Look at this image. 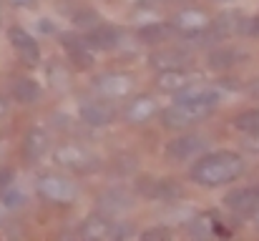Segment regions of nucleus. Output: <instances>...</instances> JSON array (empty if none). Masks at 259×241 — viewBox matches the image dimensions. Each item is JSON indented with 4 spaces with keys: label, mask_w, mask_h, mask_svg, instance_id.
<instances>
[{
    "label": "nucleus",
    "mask_w": 259,
    "mask_h": 241,
    "mask_svg": "<svg viewBox=\"0 0 259 241\" xmlns=\"http://www.w3.org/2000/svg\"><path fill=\"white\" fill-rule=\"evenodd\" d=\"M48 149H51L48 133H46L40 126H33V128L25 133V138H23V156L28 161H40L46 156Z\"/></svg>",
    "instance_id": "obj_16"
},
{
    "label": "nucleus",
    "mask_w": 259,
    "mask_h": 241,
    "mask_svg": "<svg viewBox=\"0 0 259 241\" xmlns=\"http://www.w3.org/2000/svg\"><path fill=\"white\" fill-rule=\"evenodd\" d=\"M156 111H159V106H156V101H154L151 95H136V98L126 106L123 118H126L128 123H144V121H149Z\"/></svg>",
    "instance_id": "obj_17"
},
{
    "label": "nucleus",
    "mask_w": 259,
    "mask_h": 241,
    "mask_svg": "<svg viewBox=\"0 0 259 241\" xmlns=\"http://www.w3.org/2000/svg\"><path fill=\"white\" fill-rule=\"evenodd\" d=\"M96 206H98L101 214H106V216L113 219V216L126 214V211L134 206V196H131L128 191H123V188H111V191H106V194L98 196Z\"/></svg>",
    "instance_id": "obj_11"
},
{
    "label": "nucleus",
    "mask_w": 259,
    "mask_h": 241,
    "mask_svg": "<svg viewBox=\"0 0 259 241\" xmlns=\"http://www.w3.org/2000/svg\"><path fill=\"white\" fill-rule=\"evenodd\" d=\"M53 159H56L58 166H66L68 171H78V173L96 171L101 166V159L91 149L78 146V143H61V146H56Z\"/></svg>",
    "instance_id": "obj_4"
},
{
    "label": "nucleus",
    "mask_w": 259,
    "mask_h": 241,
    "mask_svg": "<svg viewBox=\"0 0 259 241\" xmlns=\"http://www.w3.org/2000/svg\"><path fill=\"white\" fill-rule=\"evenodd\" d=\"M171 25L176 33H181V35H186V38H196V35H201L204 30L211 28V20H209L206 13H201V10H196V8H186V10H179V13L174 15Z\"/></svg>",
    "instance_id": "obj_7"
},
{
    "label": "nucleus",
    "mask_w": 259,
    "mask_h": 241,
    "mask_svg": "<svg viewBox=\"0 0 259 241\" xmlns=\"http://www.w3.org/2000/svg\"><path fill=\"white\" fill-rule=\"evenodd\" d=\"M254 219H257V229H259V211H257V214H254Z\"/></svg>",
    "instance_id": "obj_34"
},
{
    "label": "nucleus",
    "mask_w": 259,
    "mask_h": 241,
    "mask_svg": "<svg viewBox=\"0 0 259 241\" xmlns=\"http://www.w3.org/2000/svg\"><path fill=\"white\" fill-rule=\"evenodd\" d=\"M244 168H247V163H244V159L239 154H234V151H214V154L201 156L191 166V178L199 186L217 188V186L237 181L244 173Z\"/></svg>",
    "instance_id": "obj_2"
},
{
    "label": "nucleus",
    "mask_w": 259,
    "mask_h": 241,
    "mask_svg": "<svg viewBox=\"0 0 259 241\" xmlns=\"http://www.w3.org/2000/svg\"><path fill=\"white\" fill-rule=\"evenodd\" d=\"M232 126H234L239 133H247V136L259 133V108H252V111L239 113V116L232 121Z\"/></svg>",
    "instance_id": "obj_22"
},
{
    "label": "nucleus",
    "mask_w": 259,
    "mask_h": 241,
    "mask_svg": "<svg viewBox=\"0 0 259 241\" xmlns=\"http://www.w3.org/2000/svg\"><path fill=\"white\" fill-rule=\"evenodd\" d=\"M149 196H154V199H176V196H181V188H179V183H174V181H156L151 188H149Z\"/></svg>",
    "instance_id": "obj_23"
},
{
    "label": "nucleus",
    "mask_w": 259,
    "mask_h": 241,
    "mask_svg": "<svg viewBox=\"0 0 259 241\" xmlns=\"http://www.w3.org/2000/svg\"><path fill=\"white\" fill-rule=\"evenodd\" d=\"M10 90H13V95H15L20 103H33V101H38V95H40V85L33 78H25V76L13 78Z\"/></svg>",
    "instance_id": "obj_19"
},
{
    "label": "nucleus",
    "mask_w": 259,
    "mask_h": 241,
    "mask_svg": "<svg viewBox=\"0 0 259 241\" xmlns=\"http://www.w3.org/2000/svg\"><path fill=\"white\" fill-rule=\"evenodd\" d=\"M93 88L103 98H126L136 88V78L131 73H101L93 80Z\"/></svg>",
    "instance_id": "obj_5"
},
{
    "label": "nucleus",
    "mask_w": 259,
    "mask_h": 241,
    "mask_svg": "<svg viewBox=\"0 0 259 241\" xmlns=\"http://www.w3.org/2000/svg\"><path fill=\"white\" fill-rule=\"evenodd\" d=\"M189 231H191V236H209L211 234V224H209V219L206 216H199L196 221H191V226H189Z\"/></svg>",
    "instance_id": "obj_25"
},
{
    "label": "nucleus",
    "mask_w": 259,
    "mask_h": 241,
    "mask_svg": "<svg viewBox=\"0 0 259 241\" xmlns=\"http://www.w3.org/2000/svg\"><path fill=\"white\" fill-rule=\"evenodd\" d=\"M78 116L91 128H103V126H111L116 121V108L106 101H88L81 106Z\"/></svg>",
    "instance_id": "obj_8"
},
{
    "label": "nucleus",
    "mask_w": 259,
    "mask_h": 241,
    "mask_svg": "<svg viewBox=\"0 0 259 241\" xmlns=\"http://www.w3.org/2000/svg\"><path fill=\"white\" fill-rule=\"evenodd\" d=\"M71 45H68V53H71V63L78 68V71H83V68H91L93 66V56L88 53V45L83 40H71V38H66Z\"/></svg>",
    "instance_id": "obj_21"
},
{
    "label": "nucleus",
    "mask_w": 259,
    "mask_h": 241,
    "mask_svg": "<svg viewBox=\"0 0 259 241\" xmlns=\"http://www.w3.org/2000/svg\"><path fill=\"white\" fill-rule=\"evenodd\" d=\"M204 149H206L204 138L186 133V136H179V138H174V141L166 143V156L174 161H191L194 156H199Z\"/></svg>",
    "instance_id": "obj_13"
},
{
    "label": "nucleus",
    "mask_w": 259,
    "mask_h": 241,
    "mask_svg": "<svg viewBox=\"0 0 259 241\" xmlns=\"http://www.w3.org/2000/svg\"><path fill=\"white\" fill-rule=\"evenodd\" d=\"M149 63L156 68V71H171V68H189L191 63V56L186 51H179V48H164V51H156L149 56Z\"/></svg>",
    "instance_id": "obj_14"
},
{
    "label": "nucleus",
    "mask_w": 259,
    "mask_h": 241,
    "mask_svg": "<svg viewBox=\"0 0 259 241\" xmlns=\"http://www.w3.org/2000/svg\"><path fill=\"white\" fill-rule=\"evenodd\" d=\"M38 25H40V30H43V33H53V28H51V23H48V20H40Z\"/></svg>",
    "instance_id": "obj_33"
},
{
    "label": "nucleus",
    "mask_w": 259,
    "mask_h": 241,
    "mask_svg": "<svg viewBox=\"0 0 259 241\" xmlns=\"http://www.w3.org/2000/svg\"><path fill=\"white\" fill-rule=\"evenodd\" d=\"M8 38H10V45L15 48V53L25 61V63H38L40 61V48H38V43H35V38L25 30V28H18V25H13L10 30H8Z\"/></svg>",
    "instance_id": "obj_10"
},
{
    "label": "nucleus",
    "mask_w": 259,
    "mask_h": 241,
    "mask_svg": "<svg viewBox=\"0 0 259 241\" xmlns=\"http://www.w3.org/2000/svg\"><path fill=\"white\" fill-rule=\"evenodd\" d=\"M116 229L118 224L111 221V216L106 214H91L86 221L81 224V236L91 241H106V239H116Z\"/></svg>",
    "instance_id": "obj_9"
},
{
    "label": "nucleus",
    "mask_w": 259,
    "mask_h": 241,
    "mask_svg": "<svg viewBox=\"0 0 259 241\" xmlns=\"http://www.w3.org/2000/svg\"><path fill=\"white\" fill-rule=\"evenodd\" d=\"M242 58H244V53H239L237 48H217L209 53L206 63L211 71H227V68H234Z\"/></svg>",
    "instance_id": "obj_18"
},
{
    "label": "nucleus",
    "mask_w": 259,
    "mask_h": 241,
    "mask_svg": "<svg viewBox=\"0 0 259 241\" xmlns=\"http://www.w3.org/2000/svg\"><path fill=\"white\" fill-rule=\"evenodd\" d=\"M10 181H13V171H0V194H5L10 188Z\"/></svg>",
    "instance_id": "obj_27"
},
{
    "label": "nucleus",
    "mask_w": 259,
    "mask_h": 241,
    "mask_svg": "<svg viewBox=\"0 0 259 241\" xmlns=\"http://www.w3.org/2000/svg\"><path fill=\"white\" fill-rule=\"evenodd\" d=\"M247 90H249V95H259V78H254L249 85H247Z\"/></svg>",
    "instance_id": "obj_31"
},
{
    "label": "nucleus",
    "mask_w": 259,
    "mask_h": 241,
    "mask_svg": "<svg viewBox=\"0 0 259 241\" xmlns=\"http://www.w3.org/2000/svg\"><path fill=\"white\" fill-rule=\"evenodd\" d=\"M35 188H38V194L46 201L58 204V206H68V204H73L78 199V186L71 178L61 176V173H43V176H38Z\"/></svg>",
    "instance_id": "obj_3"
},
{
    "label": "nucleus",
    "mask_w": 259,
    "mask_h": 241,
    "mask_svg": "<svg viewBox=\"0 0 259 241\" xmlns=\"http://www.w3.org/2000/svg\"><path fill=\"white\" fill-rule=\"evenodd\" d=\"M10 5H15V8H25V5H30V3H35V0H8Z\"/></svg>",
    "instance_id": "obj_32"
},
{
    "label": "nucleus",
    "mask_w": 259,
    "mask_h": 241,
    "mask_svg": "<svg viewBox=\"0 0 259 241\" xmlns=\"http://www.w3.org/2000/svg\"><path fill=\"white\" fill-rule=\"evenodd\" d=\"M217 101H219V93L214 88H206V85H189L184 90L176 93V103L169 106L164 111V126L166 128H186V126H194L199 121H204L206 116L214 113L217 108Z\"/></svg>",
    "instance_id": "obj_1"
},
{
    "label": "nucleus",
    "mask_w": 259,
    "mask_h": 241,
    "mask_svg": "<svg viewBox=\"0 0 259 241\" xmlns=\"http://www.w3.org/2000/svg\"><path fill=\"white\" fill-rule=\"evenodd\" d=\"M73 25H78V28H83V30H91V28L101 25V15H98L96 10H91V8H81V10L73 15Z\"/></svg>",
    "instance_id": "obj_24"
},
{
    "label": "nucleus",
    "mask_w": 259,
    "mask_h": 241,
    "mask_svg": "<svg viewBox=\"0 0 259 241\" xmlns=\"http://www.w3.org/2000/svg\"><path fill=\"white\" fill-rule=\"evenodd\" d=\"M8 108H10V103H8V98H5V95L0 93V118H3V116L8 113Z\"/></svg>",
    "instance_id": "obj_30"
},
{
    "label": "nucleus",
    "mask_w": 259,
    "mask_h": 241,
    "mask_svg": "<svg viewBox=\"0 0 259 241\" xmlns=\"http://www.w3.org/2000/svg\"><path fill=\"white\" fill-rule=\"evenodd\" d=\"M169 236H171V231H169L166 226H159V229H151V231L144 234V239H164L166 241Z\"/></svg>",
    "instance_id": "obj_26"
},
{
    "label": "nucleus",
    "mask_w": 259,
    "mask_h": 241,
    "mask_svg": "<svg viewBox=\"0 0 259 241\" xmlns=\"http://www.w3.org/2000/svg\"><path fill=\"white\" fill-rule=\"evenodd\" d=\"M174 33V25H166V23H149V25H141L139 30V38L149 45H159L164 43L169 35Z\"/></svg>",
    "instance_id": "obj_20"
},
{
    "label": "nucleus",
    "mask_w": 259,
    "mask_h": 241,
    "mask_svg": "<svg viewBox=\"0 0 259 241\" xmlns=\"http://www.w3.org/2000/svg\"><path fill=\"white\" fill-rule=\"evenodd\" d=\"M224 206L229 211H234L237 216H252V214H257L259 211V183L229 191L224 196Z\"/></svg>",
    "instance_id": "obj_6"
},
{
    "label": "nucleus",
    "mask_w": 259,
    "mask_h": 241,
    "mask_svg": "<svg viewBox=\"0 0 259 241\" xmlns=\"http://www.w3.org/2000/svg\"><path fill=\"white\" fill-rule=\"evenodd\" d=\"M247 146H249L252 151H259V133H252V136H247Z\"/></svg>",
    "instance_id": "obj_29"
},
{
    "label": "nucleus",
    "mask_w": 259,
    "mask_h": 241,
    "mask_svg": "<svg viewBox=\"0 0 259 241\" xmlns=\"http://www.w3.org/2000/svg\"><path fill=\"white\" fill-rule=\"evenodd\" d=\"M247 33H249V35H259V15L257 18H249V23H247Z\"/></svg>",
    "instance_id": "obj_28"
},
{
    "label": "nucleus",
    "mask_w": 259,
    "mask_h": 241,
    "mask_svg": "<svg viewBox=\"0 0 259 241\" xmlns=\"http://www.w3.org/2000/svg\"><path fill=\"white\" fill-rule=\"evenodd\" d=\"M199 83V73H191L189 68H171V71H159L156 88L164 93H179L189 85Z\"/></svg>",
    "instance_id": "obj_12"
},
{
    "label": "nucleus",
    "mask_w": 259,
    "mask_h": 241,
    "mask_svg": "<svg viewBox=\"0 0 259 241\" xmlns=\"http://www.w3.org/2000/svg\"><path fill=\"white\" fill-rule=\"evenodd\" d=\"M118 38H121V35H118V30H116L113 25L101 23V25L86 30L83 43H86L88 48H96V51H113V48L118 45Z\"/></svg>",
    "instance_id": "obj_15"
}]
</instances>
